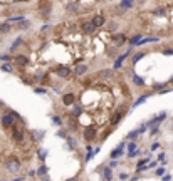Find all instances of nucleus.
<instances>
[{"instance_id":"1","label":"nucleus","mask_w":173,"mask_h":181,"mask_svg":"<svg viewBox=\"0 0 173 181\" xmlns=\"http://www.w3.org/2000/svg\"><path fill=\"white\" fill-rule=\"evenodd\" d=\"M37 10L41 12L42 19H47L52 12V2L51 0H39V5H37Z\"/></svg>"},{"instance_id":"2","label":"nucleus","mask_w":173,"mask_h":181,"mask_svg":"<svg viewBox=\"0 0 173 181\" xmlns=\"http://www.w3.org/2000/svg\"><path fill=\"white\" fill-rule=\"evenodd\" d=\"M15 123H17V119H15V116L10 112V109H7V112L2 114V118H0V124H2V128H5V129L12 128Z\"/></svg>"},{"instance_id":"3","label":"nucleus","mask_w":173,"mask_h":181,"mask_svg":"<svg viewBox=\"0 0 173 181\" xmlns=\"http://www.w3.org/2000/svg\"><path fill=\"white\" fill-rule=\"evenodd\" d=\"M5 168H7V171H10V173H17V171H20V168H22V161L19 159L17 156H10V158L5 161Z\"/></svg>"},{"instance_id":"4","label":"nucleus","mask_w":173,"mask_h":181,"mask_svg":"<svg viewBox=\"0 0 173 181\" xmlns=\"http://www.w3.org/2000/svg\"><path fill=\"white\" fill-rule=\"evenodd\" d=\"M52 72L56 74V76H59V77H69L71 74H72V69L69 67V66H64V64H59V66H56V67L52 69Z\"/></svg>"},{"instance_id":"5","label":"nucleus","mask_w":173,"mask_h":181,"mask_svg":"<svg viewBox=\"0 0 173 181\" xmlns=\"http://www.w3.org/2000/svg\"><path fill=\"white\" fill-rule=\"evenodd\" d=\"M12 64H14L17 69H24L27 64H29V57H27L25 54H17V56H14V59H12Z\"/></svg>"},{"instance_id":"6","label":"nucleus","mask_w":173,"mask_h":181,"mask_svg":"<svg viewBox=\"0 0 173 181\" xmlns=\"http://www.w3.org/2000/svg\"><path fill=\"white\" fill-rule=\"evenodd\" d=\"M133 52V47H128V50L125 52V54H121V56H118V59L114 61V64H113V71H118V69H121V66H123V62H125L126 59H128V56Z\"/></svg>"},{"instance_id":"7","label":"nucleus","mask_w":173,"mask_h":181,"mask_svg":"<svg viewBox=\"0 0 173 181\" xmlns=\"http://www.w3.org/2000/svg\"><path fill=\"white\" fill-rule=\"evenodd\" d=\"M66 129H67V133H71V134H74V133H77V129H79V118L69 116V119H67V126H66Z\"/></svg>"},{"instance_id":"8","label":"nucleus","mask_w":173,"mask_h":181,"mask_svg":"<svg viewBox=\"0 0 173 181\" xmlns=\"http://www.w3.org/2000/svg\"><path fill=\"white\" fill-rule=\"evenodd\" d=\"M96 134H98V131H96L94 126H88V128H84V133H83V138L88 143H93L96 139Z\"/></svg>"},{"instance_id":"9","label":"nucleus","mask_w":173,"mask_h":181,"mask_svg":"<svg viewBox=\"0 0 173 181\" xmlns=\"http://www.w3.org/2000/svg\"><path fill=\"white\" fill-rule=\"evenodd\" d=\"M99 173H101L103 181H113V180H114V176H113V169H111L109 166H104V163H103V166L99 168Z\"/></svg>"},{"instance_id":"10","label":"nucleus","mask_w":173,"mask_h":181,"mask_svg":"<svg viewBox=\"0 0 173 181\" xmlns=\"http://www.w3.org/2000/svg\"><path fill=\"white\" fill-rule=\"evenodd\" d=\"M10 129H12V138H14V141H17V143H22V141L25 139V133H24L22 129H19L15 124L12 126Z\"/></svg>"},{"instance_id":"11","label":"nucleus","mask_w":173,"mask_h":181,"mask_svg":"<svg viewBox=\"0 0 173 181\" xmlns=\"http://www.w3.org/2000/svg\"><path fill=\"white\" fill-rule=\"evenodd\" d=\"M94 30H96V27L93 25V22H91V20H83V22H81V32H83V34L91 35Z\"/></svg>"},{"instance_id":"12","label":"nucleus","mask_w":173,"mask_h":181,"mask_svg":"<svg viewBox=\"0 0 173 181\" xmlns=\"http://www.w3.org/2000/svg\"><path fill=\"white\" fill-rule=\"evenodd\" d=\"M61 101H62L64 106H74V104H76V94L74 92H66L62 97H61Z\"/></svg>"},{"instance_id":"13","label":"nucleus","mask_w":173,"mask_h":181,"mask_svg":"<svg viewBox=\"0 0 173 181\" xmlns=\"http://www.w3.org/2000/svg\"><path fill=\"white\" fill-rule=\"evenodd\" d=\"M126 111H114L113 116H111V126H118L121 123V119L125 118Z\"/></svg>"},{"instance_id":"14","label":"nucleus","mask_w":173,"mask_h":181,"mask_svg":"<svg viewBox=\"0 0 173 181\" xmlns=\"http://www.w3.org/2000/svg\"><path fill=\"white\" fill-rule=\"evenodd\" d=\"M88 71H89V67H88V64H77L76 67H74L72 72L77 76V77H83V76H86L88 74Z\"/></svg>"},{"instance_id":"15","label":"nucleus","mask_w":173,"mask_h":181,"mask_svg":"<svg viewBox=\"0 0 173 181\" xmlns=\"http://www.w3.org/2000/svg\"><path fill=\"white\" fill-rule=\"evenodd\" d=\"M66 143H67V146H69V149H71V151L77 149V146H79L77 136H74V134H67V138H66Z\"/></svg>"},{"instance_id":"16","label":"nucleus","mask_w":173,"mask_h":181,"mask_svg":"<svg viewBox=\"0 0 173 181\" xmlns=\"http://www.w3.org/2000/svg\"><path fill=\"white\" fill-rule=\"evenodd\" d=\"M91 22H93V25H94L96 29H99V27H103L106 24V17L101 15V14H98V15L91 17Z\"/></svg>"},{"instance_id":"17","label":"nucleus","mask_w":173,"mask_h":181,"mask_svg":"<svg viewBox=\"0 0 173 181\" xmlns=\"http://www.w3.org/2000/svg\"><path fill=\"white\" fill-rule=\"evenodd\" d=\"M151 96H153V92H146V94H141V96H140V97H138L136 101L133 102V106H131V107L135 109V107H138V106H141V104L145 102V101H146L148 97H151Z\"/></svg>"},{"instance_id":"18","label":"nucleus","mask_w":173,"mask_h":181,"mask_svg":"<svg viewBox=\"0 0 173 181\" xmlns=\"http://www.w3.org/2000/svg\"><path fill=\"white\" fill-rule=\"evenodd\" d=\"M150 42H160V37H145V39H140L136 44V47H143L145 44H150Z\"/></svg>"},{"instance_id":"19","label":"nucleus","mask_w":173,"mask_h":181,"mask_svg":"<svg viewBox=\"0 0 173 181\" xmlns=\"http://www.w3.org/2000/svg\"><path fill=\"white\" fill-rule=\"evenodd\" d=\"M12 32V24L10 22H2V24H0V34H2V35H7V34H10Z\"/></svg>"},{"instance_id":"20","label":"nucleus","mask_w":173,"mask_h":181,"mask_svg":"<svg viewBox=\"0 0 173 181\" xmlns=\"http://www.w3.org/2000/svg\"><path fill=\"white\" fill-rule=\"evenodd\" d=\"M113 42H114L116 47H121L126 42V35H125V34H116V35L113 37Z\"/></svg>"},{"instance_id":"21","label":"nucleus","mask_w":173,"mask_h":181,"mask_svg":"<svg viewBox=\"0 0 173 181\" xmlns=\"http://www.w3.org/2000/svg\"><path fill=\"white\" fill-rule=\"evenodd\" d=\"M118 7H121L123 10H128V9H133L135 7V0H121Z\"/></svg>"},{"instance_id":"22","label":"nucleus","mask_w":173,"mask_h":181,"mask_svg":"<svg viewBox=\"0 0 173 181\" xmlns=\"http://www.w3.org/2000/svg\"><path fill=\"white\" fill-rule=\"evenodd\" d=\"M66 10H67L69 14H77L79 12V4L77 2H69L67 5H66Z\"/></svg>"},{"instance_id":"23","label":"nucleus","mask_w":173,"mask_h":181,"mask_svg":"<svg viewBox=\"0 0 173 181\" xmlns=\"http://www.w3.org/2000/svg\"><path fill=\"white\" fill-rule=\"evenodd\" d=\"M32 25V22L30 20H20V22H17V30H27V29H30Z\"/></svg>"},{"instance_id":"24","label":"nucleus","mask_w":173,"mask_h":181,"mask_svg":"<svg viewBox=\"0 0 173 181\" xmlns=\"http://www.w3.org/2000/svg\"><path fill=\"white\" fill-rule=\"evenodd\" d=\"M83 112H84V107H83V106H81V104H74L71 116H74V118H79V116H83Z\"/></svg>"},{"instance_id":"25","label":"nucleus","mask_w":173,"mask_h":181,"mask_svg":"<svg viewBox=\"0 0 173 181\" xmlns=\"http://www.w3.org/2000/svg\"><path fill=\"white\" fill-rule=\"evenodd\" d=\"M22 44H24V37H17L15 40H14V44H12V45L9 47V50H10V52H15L17 49H19V47L22 45Z\"/></svg>"},{"instance_id":"26","label":"nucleus","mask_w":173,"mask_h":181,"mask_svg":"<svg viewBox=\"0 0 173 181\" xmlns=\"http://www.w3.org/2000/svg\"><path fill=\"white\" fill-rule=\"evenodd\" d=\"M148 56V52H136V54H135V56H133V61H131V64H133V66H136V64L138 62H140V61H141V59H143V57H146Z\"/></svg>"},{"instance_id":"27","label":"nucleus","mask_w":173,"mask_h":181,"mask_svg":"<svg viewBox=\"0 0 173 181\" xmlns=\"http://www.w3.org/2000/svg\"><path fill=\"white\" fill-rule=\"evenodd\" d=\"M0 69L4 71V72H15V66L12 62H4L2 66H0Z\"/></svg>"},{"instance_id":"28","label":"nucleus","mask_w":173,"mask_h":181,"mask_svg":"<svg viewBox=\"0 0 173 181\" xmlns=\"http://www.w3.org/2000/svg\"><path fill=\"white\" fill-rule=\"evenodd\" d=\"M51 121H52V123H54L56 126H57V128H62V126H64V121H62V118H61V116L51 114Z\"/></svg>"},{"instance_id":"29","label":"nucleus","mask_w":173,"mask_h":181,"mask_svg":"<svg viewBox=\"0 0 173 181\" xmlns=\"http://www.w3.org/2000/svg\"><path fill=\"white\" fill-rule=\"evenodd\" d=\"M99 77L101 79H111L113 77V69H103V71H99Z\"/></svg>"},{"instance_id":"30","label":"nucleus","mask_w":173,"mask_h":181,"mask_svg":"<svg viewBox=\"0 0 173 181\" xmlns=\"http://www.w3.org/2000/svg\"><path fill=\"white\" fill-rule=\"evenodd\" d=\"M47 171H49V166L47 164H41L39 168H37V171H35V175L41 178V176H44V175H47Z\"/></svg>"},{"instance_id":"31","label":"nucleus","mask_w":173,"mask_h":181,"mask_svg":"<svg viewBox=\"0 0 173 181\" xmlns=\"http://www.w3.org/2000/svg\"><path fill=\"white\" fill-rule=\"evenodd\" d=\"M168 87V82H158V84H153V92H160L163 89Z\"/></svg>"},{"instance_id":"32","label":"nucleus","mask_w":173,"mask_h":181,"mask_svg":"<svg viewBox=\"0 0 173 181\" xmlns=\"http://www.w3.org/2000/svg\"><path fill=\"white\" fill-rule=\"evenodd\" d=\"M133 84H135V86H138V87H143V86H145V79L133 74Z\"/></svg>"},{"instance_id":"33","label":"nucleus","mask_w":173,"mask_h":181,"mask_svg":"<svg viewBox=\"0 0 173 181\" xmlns=\"http://www.w3.org/2000/svg\"><path fill=\"white\" fill-rule=\"evenodd\" d=\"M165 173H166V169H165V166H163V164L160 166V168H158V166L155 168V176H156V178H161Z\"/></svg>"},{"instance_id":"34","label":"nucleus","mask_w":173,"mask_h":181,"mask_svg":"<svg viewBox=\"0 0 173 181\" xmlns=\"http://www.w3.org/2000/svg\"><path fill=\"white\" fill-rule=\"evenodd\" d=\"M140 136V133H138V129H135V131H130L128 134H126V139H130V141H135Z\"/></svg>"},{"instance_id":"35","label":"nucleus","mask_w":173,"mask_h":181,"mask_svg":"<svg viewBox=\"0 0 173 181\" xmlns=\"http://www.w3.org/2000/svg\"><path fill=\"white\" fill-rule=\"evenodd\" d=\"M140 39H141V34H135V35L131 37V39H130V47H133V45H136L138 44V40H140Z\"/></svg>"},{"instance_id":"36","label":"nucleus","mask_w":173,"mask_h":181,"mask_svg":"<svg viewBox=\"0 0 173 181\" xmlns=\"http://www.w3.org/2000/svg\"><path fill=\"white\" fill-rule=\"evenodd\" d=\"M44 134L42 131H30V136H32V141H41L42 138L41 136Z\"/></svg>"},{"instance_id":"37","label":"nucleus","mask_w":173,"mask_h":181,"mask_svg":"<svg viewBox=\"0 0 173 181\" xmlns=\"http://www.w3.org/2000/svg\"><path fill=\"white\" fill-rule=\"evenodd\" d=\"M56 134H57V138H61V139H66L69 133H67V129H66V128H64V129H62V128H61V129H59L57 133H56Z\"/></svg>"},{"instance_id":"38","label":"nucleus","mask_w":173,"mask_h":181,"mask_svg":"<svg viewBox=\"0 0 173 181\" xmlns=\"http://www.w3.org/2000/svg\"><path fill=\"white\" fill-rule=\"evenodd\" d=\"M47 154H49L47 149H39V151H37V156H39V159H41V161L46 159V158H47Z\"/></svg>"},{"instance_id":"39","label":"nucleus","mask_w":173,"mask_h":181,"mask_svg":"<svg viewBox=\"0 0 173 181\" xmlns=\"http://www.w3.org/2000/svg\"><path fill=\"white\" fill-rule=\"evenodd\" d=\"M24 19H25V15H15V17H9V19H7V22H20V20H24Z\"/></svg>"},{"instance_id":"40","label":"nucleus","mask_w":173,"mask_h":181,"mask_svg":"<svg viewBox=\"0 0 173 181\" xmlns=\"http://www.w3.org/2000/svg\"><path fill=\"white\" fill-rule=\"evenodd\" d=\"M12 59H14V57H12L10 54H2V56H0V61H2V62H12Z\"/></svg>"},{"instance_id":"41","label":"nucleus","mask_w":173,"mask_h":181,"mask_svg":"<svg viewBox=\"0 0 173 181\" xmlns=\"http://www.w3.org/2000/svg\"><path fill=\"white\" fill-rule=\"evenodd\" d=\"M93 158H94V149H93V151H86V158H84V163H89Z\"/></svg>"},{"instance_id":"42","label":"nucleus","mask_w":173,"mask_h":181,"mask_svg":"<svg viewBox=\"0 0 173 181\" xmlns=\"http://www.w3.org/2000/svg\"><path fill=\"white\" fill-rule=\"evenodd\" d=\"M150 134L151 136H156V134H160V124H155V126H151V128H150Z\"/></svg>"},{"instance_id":"43","label":"nucleus","mask_w":173,"mask_h":181,"mask_svg":"<svg viewBox=\"0 0 173 181\" xmlns=\"http://www.w3.org/2000/svg\"><path fill=\"white\" fill-rule=\"evenodd\" d=\"M136 148H138V144L135 143V141H130V143L126 144V149L128 151H136Z\"/></svg>"},{"instance_id":"44","label":"nucleus","mask_w":173,"mask_h":181,"mask_svg":"<svg viewBox=\"0 0 173 181\" xmlns=\"http://www.w3.org/2000/svg\"><path fill=\"white\" fill-rule=\"evenodd\" d=\"M160 148H161V144H160V141H155V143L151 144V148H150V151H151V153H155V151H156V149H160Z\"/></svg>"},{"instance_id":"45","label":"nucleus","mask_w":173,"mask_h":181,"mask_svg":"<svg viewBox=\"0 0 173 181\" xmlns=\"http://www.w3.org/2000/svg\"><path fill=\"white\" fill-rule=\"evenodd\" d=\"M108 166H109L111 169H114V168H118V166H119V161H116V159H111L109 163H108Z\"/></svg>"},{"instance_id":"46","label":"nucleus","mask_w":173,"mask_h":181,"mask_svg":"<svg viewBox=\"0 0 173 181\" xmlns=\"http://www.w3.org/2000/svg\"><path fill=\"white\" fill-rule=\"evenodd\" d=\"M20 81L24 84H25V86H32V84H34V81H32V79H29V77H24V76H22L20 77Z\"/></svg>"},{"instance_id":"47","label":"nucleus","mask_w":173,"mask_h":181,"mask_svg":"<svg viewBox=\"0 0 173 181\" xmlns=\"http://www.w3.org/2000/svg\"><path fill=\"white\" fill-rule=\"evenodd\" d=\"M34 92L35 94H47V89L46 87H34Z\"/></svg>"},{"instance_id":"48","label":"nucleus","mask_w":173,"mask_h":181,"mask_svg":"<svg viewBox=\"0 0 173 181\" xmlns=\"http://www.w3.org/2000/svg\"><path fill=\"white\" fill-rule=\"evenodd\" d=\"M156 119H158V123H161V121H165V119H166V112H165V111H161V112H160V116L156 114Z\"/></svg>"},{"instance_id":"49","label":"nucleus","mask_w":173,"mask_h":181,"mask_svg":"<svg viewBox=\"0 0 173 181\" xmlns=\"http://www.w3.org/2000/svg\"><path fill=\"white\" fill-rule=\"evenodd\" d=\"M128 178H130L128 173H119V175H118V180H119V181H126Z\"/></svg>"},{"instance_id":"50","label":"nucleus","mask_w":173,"mask_h":181,"mask_svg":"<svg viewBox=\"0 0 173 181\" xmlns=\"http://www.w3.org/2000/svg\"><path fill=\"white\" fill-rule=\"evenodd\" d=\"M116 27H118V24H116V22H109V24H108L109 32H116Z\"/></svg>"},{"instance_id":"51","label":"nucleus","mask_w":173,"mask_h":181,"mask_svg":"<svg viewBox=\"0 0 173 181\" xmlns=\"http://www.w3.org/2000/svg\"><path fill=\"white\" fill-rule=\"evenodd\" d=\"M165 14H166V12H165V9H163V7H158L156 10H155V15H165Z\"/></svg>"},{"instance_id":"52","label":"nucleus","mask_w":173,"mask_h":181,"mask_svg":"<svg viewBox=\"0 0 173 181\" xmlns=\"http://www.w3.org/2000/svg\"><path fill=\"white\" fill-rule=\"evenodd\" d=\"M165 158H166V153H165V151H161V153L156 156V161H165Z\"/></svg>"},{"instance_id":"53","label":"nucleus","mask_w":173,"mask_h":181,"mask_svg":"<svg viewBox=\"0 0 173 181\" xmlns=\"http://www.w3.org/2000/svg\"><path fill=\"white\" fill-rule=\"evenodd\" d=\"M172 178H173V176L170 175V173H165V175L161 176V181H172Z\"/></svg>"},{"instance_id":"54","label":"nucleus","mask_w":173,"mask_h":181,"mask_svg":"<svg viewBox=\"0 0 173 181\" xmlns=\"http://www.w3.org/2000/svg\"><path fill=\"white\" fill-rule=\"evenodd\" d=\"M158 166V161L155 159V161H151V163H150V164H148V169H155V168H156Z\"/></svg>"},{"instance_id":"55","label":"nucleus","mask_w":173,"mask_h":181,"mask_svg":"<svg viewBox=\"0 0 173 181\" xmlns=\"http://www.w3.org/2000/svg\"><path fill=\"white\" fill-rule=\"evenodd\" d=\"M141 180V176L140 175H136V176H130V178H128V181H140Z\"/></svg>"},{"instance_id":"56","label":"nucleus","mask_w":173,"mask_h":181,"mask_svg":"<svg viewBox=\"0 0 173 181\" xmlns=\"http://www.w3.org/2000/svg\"><path fill=\"white\" fill-rule=\"evenodd\" d=\"M163 56H173V49H165V50H163Z\"/></svg>"},{"instance_id":"57","label":"nucleus","mask_w":173,"mask_h":181,"mask_svg":"<svg viewBox=\"0 0 173 181\" xmlns=\"http://www.w3.org/2000/svg\"><path fill=\"white\" fill-rule=\"evenodd\" d=\"M41 181H51V178L47 175H44V176H41Z\"/></svg>"},{"instance_id":"58","label":"nucleus","mask_w":173,"mask_h":181,"mask_svg":"<svg viewBox=\"0 0 173 181\" xmlns=\"http://www.w3.org/2000/svg\"><path fill=\"white\" fill-rule=\"evenodd\" d=\"M64 181H81V180H79V176H74V178H69V180H64Z\"/></svg>"},{"instance_id":"59","label":"nucleus","mask_w":173,"mask_h":181,"mask_svg":"<svg viewBox=\"0 0 173 181\" xmlns=\"http://www.w3.org/2000/svg\"><path fill=\"white\" fill-rule=\"evenodd\" d=\"M93 149H94V148H93V144H88V146H86V151H93Z\"/></svg>"},{"instance_id":"60","label":"nucleus","mask_w":173,"mask_h":181,"mask_svg":"<svg viewBox=\"0 0 173 181\" xmlns=\"http://www.w3.org/2000/svg\"><path fill=\"white\" fill-rule=\"evenodd\" d=\"M29 176H30V178H32V176H35V169H30V171H29Z\"/></svg>"},{"instance_id":"61","label":"nucleus","mask_w":173,"mask_h":181,"mask_svg":"<svg viewBox=\"0 0 173 181\" xmlns=\"http://www.w3.org/2000/svg\"><path fill=\"white\" fill-rule=\"evenodd\" d=\"M24 180H25V178H15L14 181H24Z\"/></svg>"},{"instance_id":"62","label":"nucleus","mask_w":173,"mask_h":181,"mask_svg":"<svg viewBox=\"0 0 173 181\" xmlns=\"http://www.w3.org/2000/svg\"><path fill=\"white\" fill-rule=\"evenodd\" d=\"M168 84H173V77H170V81H168Z\"/></svg>"},{"instance_id":"63","label":"nucleus","mask_w":173,"mask_h":181,"mask_svg":"<svg viewBox=\"0 0 173 181\" xmlns=\"http://www.w3.org/2000/svg\"><path fill=\"white\" fill-rule=\"evenodd\" d=\"M2 181H9V180H2Z\"/></svg>"},{"instance_id":"64","label":"nucleus","mask_w":173,"mask_h":181,"mask_svg":"<svg viewBox=\"0 0 173 181\" xmlns=\"http://www.w3.org/2000/svg\"><path fill=\"white\" fill-rule=\"evenodd\" d=\"M172 131H173V128H172Z\"/></svg>"}]
</instances>
